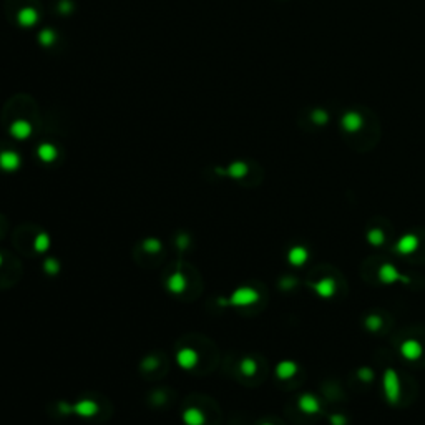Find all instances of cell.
I'll return each mask as SVG.
<instances>
[{
    "label": "cell",
    "instance_id": "6da1fadb",
    "mask_svg": "<svg viewBox=\"0 0 425 425\" xmlns=\"http://www.w3.org/2000/svg\"><path fill=\"white\" fill-rule=\"evenodd\" d=\"M382 392L384 399L390 405H397L402 397V384L400 377L394 367H387L382 374Z\"/></svg>",
    "mask_w": 425,
    "mask_h": 425
},
{
    "label": "cell",
    "instance_id": "7a4b0ae2",
    "mask_svg": "<svg viewBox=\"0 0 425 425\" xmlns=\"http://www.w3.org/2000/svg\"><path fill=\"white\" fill-rule=\"evenodd\" d=\"M259 301V292L254 289V287L249 286H243L238 287L236 291L231 292V296L228 297V302L230 306L234 307H246V306H253Z\"/></svg>",
    "mask_w": 425,
    "mask_h": 425
},
{
    "label": "cell",
    "instance_id": "3957f363",
    "mask_svg": "<svg viewBox=\"0 0 425 425\" xmlns=\"http://www.w3.org/2000/svg\"><path fill=\"white\" fill-rule=\"evenodd\" d=\"M377 279H379L380 284H384V286L395 284V282H404V284H408V282H410V277L404 276L394 264H390V263H385V264L380 266L379 271H377Z\"/></svg>",
    "mask_w": 425,
    "mask_h": 425
},
{
    "label": "cell",
    "instance_id": "277c9868",
    "mask_svg": "<svg viewBox=\"0 0 425 425\" xmlns=\"http://www.w3.org/2000/svg\"><path fill=\"white\" fill-rule=\"evenodd\" d=\"M420 248V238L413 233H405L394 244V251L400 256H410Z\"/></svg>",
    "mask_w": 425,
    "mask_h": 425
},
{
    "label": "cell",
    "instance_id": "5b68a950",
    "mask_svg": "<svg viewBox=\"0 0 425 425\" xmlns=\"http://www.w3.org/2000/svg\"><path fill=\"white\" fill-rule=\"evenodd\" d=\"M399 354L402 356V359H405L408 362H415L422 357L423 354V347L417 339H405L400 342L399 346Z\"/></svg>",
    "mask_w": 425,
    "mask_h": 425
},
{
    "label": "cell",
    "instance_id": "8992f818",
    "mask_svg": "<svg viewBox=\"0 0 425 425\" xmlns=\"http://www.w3.org/2000/svg\"><path fill=\"white\" fill-rule=\"evenodd\" d=\"M310 289L315 292V296L321 299H331L336 296L337 284L332 277H323V279L310 282Z\"/></svg>",
    "mask_w": 425,
    "mask_h": 425
},
{
    "label": "cell",
    "instance_id": "52a82bcc",
    "mask_svg": "<svg viewBox=\"0 0 425 425\" xmlns=\"http://www.w3.org/2000/svg\"><path fill=\"white\" fill-rule=\"evenodd\" d=\"M198 362H199V356L193 347H183L176 352V364L184 370L194 369L198 366Z\"/></svg>",
    "mask_w": 425,
    "mask_h": 425
},
{
    "label": "cell",
    "instance_id": "ba28073f",
    "mask_svg": "<svg viewBox=\"0 0 425 425\" xmlns=\"http://www.w3.org/2000/svg\"><path fill=\"white\" fill-rule=\"evenodd\" d=\"M297 408L306 415H314V413L321 412V404L319 400L315 399V395L312 394H302L299 395L297 399Z\"/></svg>",
    "mask_w": 425,
    "mask_h": 425
},
{
    "label": "cell",
    "instance_id": "9c48e42d",
    "mask_svg": "<svg viewBox=\"0 0 425 425\" xmlns=\"http://www.w3.org/2000/svg\"><path fill=\"white\" fill-rule=\"evenodd\" d=\"M96 412H98V405H96V402L91 399H81L73 404V413H77L78 417L90 418V417L96 415Z\"/></svg>",
    "mask_w": 425,
    "mask_h": 425
},
{
    "label": "cell",
    "instance_id": "30bf717a",
    "mask_svg": "<svg viewBox=\"0 0 425 425\" xmlns=\"http://www.w3.org/2000/svg\"><path fill=\"white\" fill-rule=\"evenodd\" d=\"M309 259V251L306 246H292L287 251V263L294 268H301L307 263Z\"/></svg>",
    "mask_w": 425,
    "mask_h": 425
},
{
    "label": "cell",
    "instance_id": "8fae6325",
    "mask_svg": "<svg viewBox=\"0 0 425 425\" xmlns=\"http://www.w3.org/2000/svg\"><path fill=\"white\" fill-rule=\"evenodd\" d=\"M166 287L168 291L173 292V294H183L186 291L188 287V281H186V276L183 274V272H173V274L168 277L166 281Z\"/></svg>",
    "mask_w": 425,
    "mask_h": 425
},
{
    "label": "cell",
    "instance_id": "7c38bea8",
    "mask_svg": "<svg viewBox=\"0 0 425 425\" xmlns=\"http://www.w3.org/2000/svg\"><path fill=\"white\" fill-rule=\"evenodd\" d=\"M299 366L294 361H281L276 366V377L279 380H289L297 374Z\"/></svg>",
    "mask_w": 425,
    "mask_h": 425
},
{
    "label": "cell",
    "instance_id": "4fadbf2b",
    "mask_svg": "<svg viewBox=\"0 0 425 425\" xmlns=\"http://www.w3.org/2000/svg\"><path fill=\"white\" fill-rule=\"evenodd\" d=\"M362 125H364L362 117L359 115V113H356V112H349V113H346L344 117H342V128H344L347 133L359 132V130L362 128Z\"/></svg>",
    "mask_w": 425,
    "mask_h": 425
},
{
    "label": "cell",
    "instance_id": "5bb4252c",
    "mask_svg": "<svg viewBox=\"0 0 425 425\" xmlns=\"http://www.w3.org/2000/svg\"><path fill=\"white\" fill-rule=\"evenodd\" d=\"M183 422L184 425H203L204 423V413L199 410L198 407H188L186 410L183 412Z\"/></svg>",
    "mask_w": 425,
    "mask_h": 425
},
{
    "label": "cell",
    "instance_id": "9a60e30c",
    "mask_svg": "<svg viewBox=\"0 0 425 425\" xmlns=\"http://www.w3.org/2000/svg\"><path fill=\"white\" fill-rule=\"evenodd\" d=\"M20 166V158L14 151H4L0 155V168L5 171H15Z\"/></svg>",
    "mask_w": 425,
    "mask_h": 425
},
{
    "label": "cell",
    "instance_id": "2e32d148",
    "mask_svg": "<svg viewBox=\"0 0 425 425\" xmlns=\"http://www.w3.org/2000/svg\"><path fill=\"white\" fill-rule=\"evenodd\" d=\"M366 239L370 246L374 248H380L385 243V233L380 230V228H370L366 234Z\"/></svg>",
    "mask_w": 425,
    "mask_h": 425
},
{
    "label": "cell",
    "instance_id": "e0dca14e",
    "mask_svg": "<svg viewBox=\"0 0 425 425\" xmlns=\"http://www.w3.org/2000/svg\"><path fill=\"white\" fill-rule=\"evenodd\" d=\"M384 326V319L380 317L379 314H369L366 319H364V328H366L369 332H379Z\"/></svg>",
    "mask_w": 425,
    "mask_h": 425
},
{
    "label": "cell",
    "instance_id": "ac0fdd59",
    "mask_svg": "<svg viewBox=\"0 0 425 425\" xmlns=\"http://www.w3.org/2000/svg\"><path fill=\"white\" fill-rule=\"evenodd\" d=\"M239 370H241V374L246 375V377H253V375L258 372V364H256V361L251 357H244L243 361L239 362Z\"/></svg>",
    "mask_w": 425,
    "mask_h": 425
},
{
    "label": "cell",
    "instance_id": "d6986e66",
    "mask_svg": "<svg viewBox=\"0 0 425 425\" xmlns=\"http://www.w3.org/2000/svg\"><path fill=\"white\" fill-rule=\"evenodd\" d=\"M50 248V236L47 233H39L34 239V249L37 253H47Z\"/></svg>",
    "mask_w": 425,
    "mask_h": 425
},
{
    "label": "cell",
    "instance_id": "ffe728a7",
    "mask_svg": "<svg viewBox=\"0 0 425 425\" xmlns=\"http://www.w3.org/2000/svg\"><path fill=\"white\" fill-rule=\"evenodd\" d=\"M161 241L160 239H156V238H148V239H145L143 244H141V249H143L145 253H148V254H156V253H160L161 251Z\"/></svg>",
    "mask_w": 425,
    "mask_h": 425
},
{
    "label": "cell",
    "instance_id": "44dd1931",
    "mask_svg": "<svg viewBox=\"0 0 425 425\" xmlns=\"http://www.w3.org/2000/svg\"><path fill=\"white\" fill-rule=\"evenodd\" d=\"M226 173L230 174V176L239 179V178H243V176H246V174H248V166L244 165V163H233V165L228 168Z\"/></svg>",
    "mask_w": 425,
    "mask_h": 425
},
{
    "label": "cell",
    "instance_id": "7402d4cb",
    "mask_svg": "<svg viewBox=\"0 0 425 425\" xmlns=\"http://www.w3.org/2000/svg\"><path fill=\"white\" fill-rule=\"evenodd\" d=\"M43 271H45L48 276H57L60 272V263L55 258H47L43 261Z\"/></svg>",
    "mask_w": 425,
    "mask_h": 425
},
{
    "label": "cell",
    "instance_id": "603a6c76",
    "mask_svg": "<svg viewBox=\"0 0 425 425\" xmlns=\"http://www.w3.org/2000/svg\"><path fill=\"white\" fill-rule=\"evenodd\" d=\"M39 156L43 161H52V160H55L57 151L52 145H42L39 148Z\"/></svg>",
    "mask_w": 425,
    "mask_h": 425
},
{
    "label": "cell",
    "instance_id": "cb8c5ba5",
    "mask_svg": "<svg viewBox=\"0 0 425 425\" xmlns=\"http://www.w3.org/2000/svg\"><path fill=\"white\" fill-rule=\"evenodd\" d=\"M357 377H359V380H361V382H364V384H369V382H372V380H374L375 374H374V370L370 369V367H367V366H362L361 369L357 370Z\"/></svg>",
    "mask_w": 425,
    "mask_h": 425
},
{
    "label": "cell",
    "instance_id": "d4e9b609",
    "mask_svg": "<svg viewBox=\"0 0 425 425\" xmlns=\"http://www.w3.org/2000/svg\"><path fill=\"white\" fill-rule=\"evenodd\" d=\"M158 359L156 357H153V356H150V357H146L143 362H141V369L143 370H153V369H156L158 367Z\"/></svg>",
    "mask_w": 425,
    "mask_h": 425
},
{
    "label": "cell",
    "instance_id": "484cf974",
    "mask_svg": "<svg viewBox=\"0 0 425 425\" xmlns=\"http://www.w3.org/2000/svg\"><path fill=\"white\" fill-rule=\"evenodd\" d=\"M176 246H178V249H186L189 246V236L188 234H184V233L178 234L176 236Z\"/></svg>",
    "mask_w": 425,
    "mask_h": 425
},
{
    "label": "cell",
    "instance_id": "4316f807",
    "mask_svg": "<svg viewBox=\"0 0 425 425\" xmlns=\"http://www.w3.org/2000/svg\"><path fill=\"white\" fill-rule=\"evenodd\" d=\"M329 423L331 425H347V418L341 413H332L329 417Z\"/></svg>",
    "mask_w": 425,
    "mask_h": 425
},
{
    "label": "cell",
    "instance_id": "83f0119b",
    "mask_svg": "<svg viewBox=\"0 0 425 425\" xmlns=\"http://www.w3.org/2000/svg\"><path fill=\"white\" fill-rule=\"evenodd\" d=\"M58 410L63 415H68V413H73V404H68V402H58Z\"/></svg>",
    "mask_w": 425,
    "mask_h": 425
},
{
    "label": "cell",
    "instance_id": "f1b7e54d",
    "mask_svg": "<svg viewBox=\"0 0 425 425\" xmlns=\"http://www.w3.org/2000/svg\"><path fill=\"white\" fill-rule=\"evenodd\" d=\"M281 289H292L294 286L297 284L296 279H292V277H284V279H281Z\"/></svg>",
    "mask_w": 425,
    "mask_h": 425
},
{
    "label": "cell",
    "instance_id": "f546056e",
    "mask_svg": "<svg viewBox=\"0 0 425 425\" xmlns=\"http://www.w3.org/2000/svg\"><path fill=\"white\" fill-rule=\"evenodd\" d=\"M312 118H314V122L319 123V125H323V123L328 122V115H326L323 110H315L314 115H312Z\"/></svg>",
    "mask_w": 425,
    "mask_h": 425
},
{
    "label": "cell",
    "instance_id": "4dcf8cb0",
    "mask_svg": "<svg viewBox=\"0 0 425 425\" xmlns=\"http://www.w3.org/2000/svg\"><path fill=\"white\" fill-rule=\"evenodd\" d=\"M0 266H2V254H0Z\"/></svg>",
    "mask_w": 425,
    "mask_h": 425
},
{
    "label": "cell",
    "instance_id": "1f68e13d",
    "mask_svg": "<svg viewBox=\"0 0 425 425\" xmlns=\"http://www.w3.org/2000/svg\"><path fill=\"white\" fill-rule=\"evenodd\" d=\"M261 425H272V423H268V422H266V423H261Z\"/></svg>",
    "mask_w": 425,
    "mask_h": 425
}]
</instances>
